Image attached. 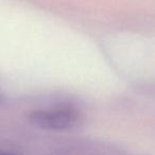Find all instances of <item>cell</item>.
<instances>
[{"label":"cell","instance_id":"7a4b0ae2","mask_svg":"<svg viewBox=\"0 0 155 155\" xmlns=\"http://www.w3.org/2000/svg\"><path fill=\"white\" fill-rule=\"evenodd\" d=\"M0 155H17V154H15V153L5 152V151H0Z\"/></svg>","mask_w":155,"mask_h":155},{"label":"cell","instance_id":"6da1fadb","mask_svg":"<svg viewBox=\"0 0 155 155\" xmlns=\"http://www.w3.org/2000/svg\"><path fill=\"white\" fill-rule=\"evenodd\" d=\"M30 120L41 129L62 131L72 127L77 116L71 110H34L31 113Z\"/></svg>","mask_w":155,"mask_h":155}]
</instances>
